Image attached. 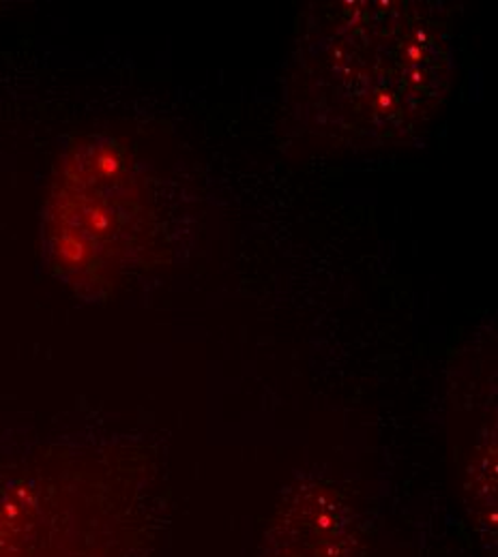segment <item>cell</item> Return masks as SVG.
Returning a JSON list of instances; mask_svg holds the SVG:
<instances>
[{"mask_svg":"<svg viewBox=\"0 0 498 557\" xmlns=\"http://www.w3.org/2000/svg\"><path fill=\"white\" fill-rule=\"evenodd\" d=\"M148 216L130 152L104 136L75 139L54 168L41 210L44 260L77 294L106 296L136 264Z\"/></svg>","mask_w":498,"mask_h":557,"instance_id":"obj_2","label":"cell"},{"mask_svg":"<svg viewBox=\"0 0 498 557\" xmlns=\"http://www.w3.org/2000/svg\"><path fill=\"white\" fill-rule=\"evenodd\" d=\"M303 82L325 132L367 141L402 136L445 97V24L409 2L340 4L305 41Z\"/></svg>","mask_w":498,"mask_h":557,"instance_id":"obj_1","label":"cell"}]
</instances>
